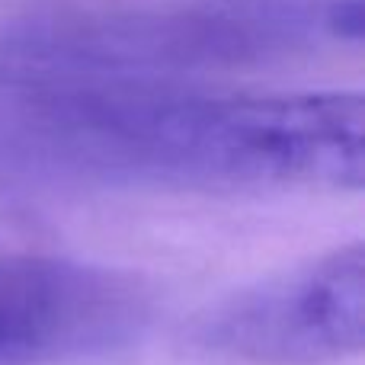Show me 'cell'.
Here are the masks:
<instances>
[{
	"instance_id": "cell-1",
	"label": "cell",
	"mask_w": 365,
	"mask_h": 365,
	"mask_svg": "<svg viewBox=\"0 0 365 365\" xmlns=\"http://www.w3.org/2000/svg\"><path fill=\"white\" fill-rule=\"evenodd\" d=\"M51 145L106 173L173 186H327L365 182L359 93L212 96L93 87L36 96Z\"/></svg>"
},
{
	"instance_id": "cell-2",
	"label": "cell",
	"mask_w": 365,
	"mask_h": 365,
	"mask_svg": "<svg viewBox=\"0 0 365 365\" xmlns=\"http://www.w3.org/2000/svg\"><path fill=\"white\" fill-rule=\"evenodd\" d=\"M327 4L180 0L96 6L32 19L0 42V77L29 96L151 87L167 77L259 61L308 38Z\"/></svg>"
},
{
	"instance_id": "cell-3",
	"label": "cell",
	"mask_w": 365,
	"mask_h": 365,
	"mask_svg": "<svg viewBox=\"0 0 365 365\" xmlns=\"http://www.w3.org/2000/svg\"><path fill=\"white\" fill-rule=\"evenodd\" d=\"M192 346L240 365H330L365 346L359 240L234 292L192 324Z\"/></svg>"
},
{
	"instance_id": "cell-4",
	"label": "cell",
	"mask_w": 365,
	"mask_h": 365,
	"mask_svg": "<svg viewBox=\"0 0 365 365\" xmlns=\"http://www.w3.org/2000/svg\"><path fill=\"white\" fill-rule=\"evenodd\" d=\"M151 292L109 266L55 257L0 259V362L103 356L135 343Z\"/></svg>"
}]
</instances>
